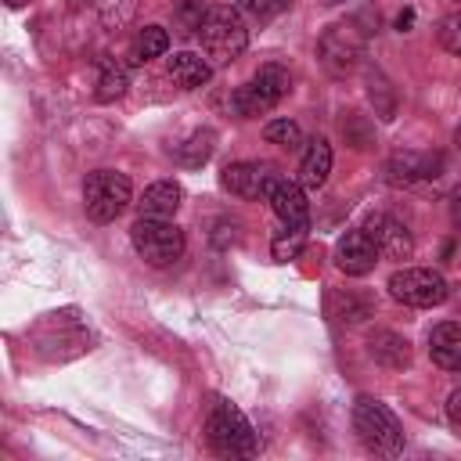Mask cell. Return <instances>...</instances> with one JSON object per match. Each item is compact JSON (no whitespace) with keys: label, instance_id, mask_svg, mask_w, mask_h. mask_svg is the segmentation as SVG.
<instances>
[{"label":"cell","instance_id":"obj_20","mask_svg":"<svg viewBox=\"0 0 461 461\" xmlns=\"http://www.w3.org/2000/svg\"><path fill=\"white\" fill-rule=\"evenodd\" d=\"M126 86H130L126 65H119V61H101V72H97V90H94V97H97L101 104H108V101L122 97V94H126Z\"/></svg>","mask_w":461,"mask_h":461},{"label":"cell","instance_id":"obj_17","mask_svg":"<svg viewBox=\"0 0 461 461\" xmlns=\"http://www.w3.org/2000/svg\"><path fill=\"white\" fill-rule=\"evenodd\" d=\"M371 357L385 367H403L411 360V349H407V339H400L393 331H375L371 335Z\"/></svg>","mask_w":461,"mask_h":461},{"label":"cell","instance_id":"obj_11","mask_svg":"<svg viewBox=\"0 0 461 461\" xmlns=\"http://www.w3.org/2000/svg\"><path fill=\"white\" fill-rule=\"evenodd\" d=\"M267 202H270L274 216H277L285 227H306V223H310V202H306L303 184L281 176V180L274 184V191L267 194Z\"/></svg>","mask_w":461,"mask_h":461},{"label":"cell","instance_id":"obj_6","mask_svg":"<svg viewBox=\"0 0 461 461\" xmlns=\"http://www.w3.org/2000/svg\"><path fill=\"white\" fill-rule=\"evenodd\" d=\"M389 292H393V299H400V303H407V306H421V310H425V306H439V303L450 295L443 274H436V270H429V267H403V270H393Z\"/></svg>","mask_w":461,"mask_h":461},{"label":"cell","instance_id":"obj_18","mask_svg":"<svg viewBox=\"0 0 461 461\" xmlns=\"http://www.w3.org/2000/svg\"><path fill=\"white\" fill-rule=\"evenodd\" d=\"M212 148H216V133H212V130H194L184 144H176V148H173V155H176V162H184L187 169H194V166L209 162Z\"/></svg>","mask_w":461,"mask_h":461},{"label":"cell","instance_id":"obj_29","mask_svg":"<svg viewBox=\"0 0 461 461\" xmlns=\"http://www.w3.org/2000/svg\"><path fill=\"white\" fill-rule=\"evenodd\" d=\"M4 4H7V7H25L29 0H4Z\"/></svg>","mask_w":461,"mask_h":461},{"label":"cell","instance_id":"obj_1","mask_svg":"<svg viewBox=\"0 0 461 461\" xmlns=\"http://www.w3.org/2000/svg\"><path fill=\"white\" fill-rule=\"evenodd\" d=\"M198 43H202L209 65H230L249 47V29L234 7L220 4L198 18Z\"/></svg>","mask_w":461,"mask_h":461},{"label":"cell","instance_id":"obj_10","mask_svg":"<svg viewBox=\"0 0 461 461\" xmlns=\"http://www.w3.org/2000/svg\"><path fill=\"white\" fill-rule=\"evenodd\" d=\"M364 230L371 234V241L378 245V252H382L385 259H407V256L414 252L411 230H407L396 216H389V212H375V216H367V227H364Z\"/></svg>","mask_w":461,"mask_h":461},{"label":"cell","instance_id":"obj_30","mask_svg":"<svg viewBox=\"0 0 461 461\" xmlns=\"http://www.w3.org/2000/svg\"><path fill=\"white\" fill-rule=\"evenodd\" d=\"M454 140H457V148H461V126H457V133H454Z\"/></svg>","mask_w":461,"mask_h":461},{"label":"cell","instance_id":"obj_19","mask_svg":"<svg viewBox=\"0 0 461 461\" xmlns=\"http://www.w3.org/2000/svg\"><path fill=\"white\" fill-rule=\"evenodd\" d=\"M169 50V32L162 25H144L130 47V58L140 65V61H151V58H162Z\"/></svg>","mask_w":461,"mask_h":461},{"label":"cell","instance_id":"obj_3","mask_svg":"<svg viewBox=\"0 0 461 461\" xmlns=\"http://www.w3.org/2000/svg\"><path fill=\"white\" fill-rule=\"evenodd\" d=\"M205 439L212 443V450H220V454H241V457L256 454V447H259L249 418L234 403H227V400H216L212 403V411L205 418Z\"/></svg>","mask_w":461,"mask_h":461},{"label":"cell","instance_id":"obj_4","mask_svg":"<svg viewBox=\"0 0 461 461\" xmlns=\"http://www.w3.org/2000/svg\"><path fill=\"white\" fill-rule=\"evenodd\" d=\"M133 198V187L115 169H94L83 184V209L94 223H112Z\"/></svg>","mask_w":461,"mask_h":461},{"label":"cell","instance_id":"obj_14","mask_svg":"<svg viewBox=\"0 0 461 461\" xmlns=\"http://www.w3.org/2000/svg\"><path fill=\"white\" fill-rule=\"evenodd\" d=\"M209 76H212V65H209L202 54H194V50H180V54L169 58V79H173L176 86H184V90L205 86Z\"/></svg>","mask_w":461,"mask_h":461},{"label":"cell","instance_id":"obj_23","mask_svg":"<svg viewBox=\"0 0 461 461\" xmlns=\"http://www.w3.org/2000/svg\"><path fill=\"white\" fill-rule=\"evenodd\" d=\"M303 245H306V227H285V230L270 241V256H274L277 263H288V259H295V256L303 252Z\"/></svg>","mask_w":461,"mask_h":461},{"label":"cell","instance_id":"obj_7","mask_svg":"<svg viewBox=\"0 0 461 461\" xmlns=\"http://www.w3.org/2000/svg\"><path fill=\"white\" fill-rule=\"evenodd\" d=\"M277 180H281V176H277L274 166H267V162H230V166H223V173H220L223 191L238 194V198H267Z\"/></svg>","mask_w":461,"mask_h":461},{"label":"cell","instance_id":"obj_13","mask_svg":"<svg viewBox=\"0 0 461 461\" xmlns=\"http://www.w3.org/2000/svg\"><path fill=\"white\" fill-rule=\"evenodd\" d=\"M180 198H184L180 184H173V180H155V184H148V187H144V194H140L137 209H140V216L169 220V216L180 209Z\"/></svg>","mask_w":461,"mask_h":461},{"label":"cell","instance_id":"obj_9","mask_svg":"<svg viewBox=\"0 0 461 461\" xmlns=\"http://www.w3.org/2000/svg\"><path fill=\"white\" fill-rule=\"evenodd\" d=\"M364 50V36L353 29V25H331L324 36H321V54H324V65L335 68V72H349L357 65Z\"/></svg>","mask_w":461,"mask_h":461},{"label":"cell","instance_id":"obj_5","mask_svg":"<svg viewBox=\"0 0 461 461\" xmlns=\"http://www.w3.org/2000/svg\"><path fill=\"white\" fill-rule=\"evenodd\" d=\"M353 425H357L360 439L371 450H378V454H400L403 450V429H400L396 414L385 403H378L371 396H360L353 403Z\"/></svg>","mask_w":461,"mask_h":461},{"label":"cell","instance_id":"obj_27","mask_svg":"<svg viewBox=\"0 0 461 461\" xmlns=\"http://www.w3.org/2000/svg\"><path fill=\"white\" fill-rule=\"evenodd\" d=\"M447 414H450V421L461 429V389L457 393H450V403H447Z\"/></svg>","mask_w":461,"mask_h":461},{"label":"cell","instance_id":"obj_28","mask_svg":"<svg viewBox=\"0 0 461 461\" xmlns=\"http://www.w3.org/2000/svg\"><path fill=\"white\" fill-rule=\"evenodd\" d=\"M450 220H454V227L461 230V184H457L454 194H450Z\"/></svg>","mask_w":461,"mask_h":461},{"label":"cell","instance_id":"obj_24","mask_svg":"<svg viewBox=\"0 0 461 461\" xmlns=\"http://www.w3.org/2000/svg\"><path fill=\"white\" fill-rule=\"evenodd\" d=\"M263 137L270 140V144H281V148H299L303 144V130L292 122V119H270L267 126H263Z\"/></svg>","mask_w":461,"mask_h":461},{"label":"cell","instance_id":"obj_8","mask_svg":"<svg viewBox=\"0 0 461 461\" xmlns=\"http://www.w3.org/2000/svg\"><path fill=\"white\" fill-rule=\"evenodd\" d=\"M378 256H382V252H378V245L371 241L367 230H349V234H342L339 245H335V263H339V270L349 274V277L371 274L375 263H378Z\"/></svg>","mask_w":461,"mask_h":461},{"label":"cell","instance_id":"obj_21","mask_svg":"<svg viewBox=\"0 0 461 461\" xmlns=\"http://www.w3.org/2000/svg\"><path fill=\"white\" fill-rule=\"evenodd\" d=\"M274 104L252 86V83H241L234 94H230V112L238 115V119H252V115H267Z\"/></svg>","mask_w":461,"mask_h":461},{"label":"cell","instance_id":"obj_25","mask_svg":"<svg viewBox=\"0 0 461 461\" xmlns=\"http://www.w3.org/2000/svg\"><path fill=\"white\" fill-rule=\"evenodd\" d=\"M436 36H439V43H443V50H447V54L461 58V14H450V18H443Z\"/></svg>","mask_w":461,"mask_h":461},{"label":"cell","instance_id":"obj_12","mask_svg":"<svg viewBox=\"0 0 461 461\" xmlns=\"http://www.w3.org/2000/svg\"><path fill=\"white\" fill-rule=\"evenodd\" d=\"M429 357L443 371H461V324L443 321L429 331Z\"/></svg>","mask_w":461,"mask_h":461},{"label":"cell","instance_id":"obj_31","mask_svg":"<svg viewBox=\"0 0 461 461\" xmlns=\"http://www.w3.org/2000/svg\"><path fill=\"white\" fill-rule=\"evenodd\" d=\"M176 4H184V7H187V4H198V0H176Z\"/></svg>","mask_w":461,"mask_h":461},{"label":"cell","instance_id":"obj_22","mask_svg":"<svg viewBox=\"0 0 461 461\" xmlns=\"http://www.w3.org/2000/svg\"><path fill=\"white\" fill-rule=\"evenodd\" d=\"M418 176H432L425 155H414V151L393 155V162H389V180H393V184H411V180H418Z\"/></svg>","mask_w":461,"mask_h":461},{"label":"cell","instance_id":"obj_16","mask_svg":"<svg viewBox=\"0 0 461 461\" xmlns=\"http://www.w3.org/2000/svg\"><path fill=\"white\" fill-rule=\"evenodd\" d=\"M270 104H277L288 90H292V76H288V68L285 65H277V61H267V65H259V72L249 79Z\"/></svg>","mask_w":461,"mask_h":461},{"label":"cell","instance_id":"obj_15","mask_svg":"<svg viewBox=\"0 0 461 461\" xmlns=\"http://www.w3.org/2000/svg\"><path fill=\"white\" fill-rule=\"evenodd\" d=\"M331 173V144L324 137H313L303 162H299V184L303 187H321Z\"/></svg>","mask_w":461,"mask_h":461},{"label":"cell","instance_id":"obj_2","mask_svg":"<svg viewBox=\"0 0 461 461\" xmlns=\"http://www.w3.org/2000/svg\"><path fill=\"white\" fill-rule=\"evenodd\" d=\"M130 241H133L137 256L151 267H169L184 256V230L158 216H140L130 227Z\"/></svg>","mask_w":461,"mask_h":461},{"label":"cell","instance_id":"obj_26","mask_svg":"<svg viewBox=\"0 0 461 461\" xmlns=\"http://www.w3.org/2000/svg\"><path fill=\"white\" fill-rule=\"evenodd\" d=\"M234 4H241V7L252 11V14H267V11L274 7V0H234Z\"/></svg>","mask_w":461,"mask_h":461}]
</instances>
